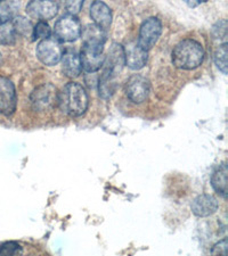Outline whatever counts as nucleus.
<instances>
[{"label": "nucleus", "instance_id": "f257e3e1", "mask_svg": "<svg viewBox=\"0 0 228 256\" xmlns=\"http://www.w3.org/2000/svg\"><path fill=\"white\" fill-rule=\"evenodd\" d=\"M82 49L80 52V62L82 68L88 73H95L103 68L105 60L104 44L106 41V32L102 28L90 24L81 32Z\"/></svg>", "mask_w": 228, "mask_h": 256}, {"label": "nucleus", "instance_id": "f03ea898", "mask_svg": "<svg viewBox=\"0 0 228 256\" xmlns=\"http://www.w3.org/2000/svg\"><path fill=\"white\" fill-rule=\"evenodd\" d=\"M57 105L63 114L71 118H79L88 110L89 96L80 84L69 82L59 92Z\"/></svg>", "mask_w": 228, "mask_h": 256}, {"label": "nucleus", "instance_id": "7ed1b4c3", "mask_svg": "<svg viewBox=\"0 0 228 256\" xmlns=\"http://www.w3.org/2000/svg\"><path fill=\"white\" fill-rule=\"evenodd\" d=\"M171 60L177 68L190 71L202 64L204 60V50L198 41L185 39L180 41L172 50Z\"/></svg>", "mask_w": 228, "mask_h": 256}, {"label": "nucleus", "instance_id": "20e7f679", "mask_svg": "<svg viewBox=\"0 0 228 256\" xmlns=\"http://www.w3.org/2000/svg\"><path fill=\"white\" fill-rule=\"evenodd\" d=\"M80 20L76 15L65 14L57 20L54 26V36L60 42H72L81 36Z\"/></svg>", "mask_w": 228, "mask_h": 256}, {"label": "nucleus", "instance_id": "39448f33", "mask_svg": "<svg viewBox=\"0 0 228 256\" xmlns=\"http://www.w3.org/2000/svg\"><path fill=\"white\" fill-rule=\"evenodd\" d=\"M30 100L33 110L37 112H47L57 105L59 90L53 84H44L33 90Z\"/></svg>", "mask_w": 228, "mask_h": 256}, {"label": "nucleus", "instance_id": "423d86ee", "mask_svg": "<svg viewBox=\"0 0 228 256\" xmlns=\"http://www.w3.org/2000/svg\"><path fill=\"white\" fill-rule=\"evenodd\" d=\"M162 33V23L157 18H148L142 23L139 28V34L137 44L144 50L148 52L154 47Z\"/></svg>", "mask_w": 228, "mask_h": 256}, {"label": "nucleus", "instance_id": "0eeeda50", "mask_svg": "<svg viewBox=\"0 0 228 256\" xmlns=\"http://www.w3.org/2000/svg\"><path fill=\"white\" fill-rule=\"evenodd\" d=\"M36 52L41 63L47 66H54L61 62L64 49L60 41H57L55 38H48L40 41L37 46Z\"/></svg>", "mask_w": 228, "mask_h": 256}, {"label": "nucleus", "instance_id": "6e6552de", "mask_svg": "<svg viewBox=\"0 0 228 256\" xmlns=\"http://www.w3.org/2000/svg\"><path fill=\"white\" fill-rule=\"evenodd\" d=\"M150 81L140 74H135L127 81L126 94L135 104H140V102L146 100L148 94H150Z\"/></svg>", "mask_w": 228, "mask_h": 256}, {"label": "nucleus", "instance_id": "1a4fd4ad", "mask_svg": "<svg viewBox=\"0 0 228 256\" xmlns=\"http://www.w3.org/2000/svg\"><path fill=\"white\" fill-rule=\"evenodd\" d=\"M18 104V94L13 82L5 76H0V114L11 116Z\"/></svg>", "mask_w": 228, "mask_h": 256}, {"label": "nucleus", "instance_id": "9d476101", "mask_svg": "<svg viewBox=\"0 0 228 256\" xmlns=\"http://www.w3.org/2000/svg\"><path fill=\"white\" fill-rule=\"evenodd\" d=\"M60 5L53 0H33L27 6V13L32 18L47 20L55 18L59 13Z\"/></svg>", "mask_w": 228, "mask_h": 256}, {"label": "nucleus", "instance_id": "9b49d317", "mask_svg": "<svg viewBox=\"0 0 228 256\" xmlns=\"http://www.w3.org/2000/svg\"><path fill=\"white\" fill-rule=\"evenodd\" d=\"M124 65H126V63H124L123 47L119 44H112L109 54L105 56L104 64H103L104 71L102 74H106V76L117 79V76L121 72Z\"/></svg>", "mask_w": 228, "mask_h": 256}, {"label": "nucleus", "instance_id": "f8f14e48", "mask_svg": "<svg viewBox=\"0 0 228 256\" xmlns=\"http://www.w3.org/2000/svg\"><path fill=\"white\" fill-rule=\"evenodd\" d=\"M124 63L131 70L143 68L147 63L148 52L144 50L137 41H130L123 47Z\"/></svg>", "mask_w": 228, "mask_h": 256}, {"label": "nucleus", "instance_id": "ddd939ff", "mask_svg": "<svg viewBox=\"0 0 228 256\" xmlns=\"http://www.w3.org/2000/svg\"><path fill=\"white\" fill-rule=\"evenodd\" d=\"M190 210H192L194 216H196L197 218L210 216L217 212L218 200L212 195L203 194V195L197 196L192 202Z\"/></svg>", "mask_w": 228, "mask_h": 256}, {"label": "nucleus", "instance_id": "4468645a", "mask_svg": "<svg viewBox=\"0 0 228 256\" xmlns=\"http://www.w3.org/2000/svg\"><path fill=\"white\" fill-rule=\"evenodd\" d=\"M90 18L95 26L106 32L112 23L111 8L103 2H94L90 6Z\"/></svg>", "mask_w": 228, "mask_h": 256}, {"label": "nucleus", "instance_id": "2eb2a0df", "mask_svg": "<svg viewBox=\"0 0 228 256\" xmlns=\"http://www.w3.org/2000/svg\"><path fill=\"white\" fill-rule=\"evenodd\" d=\"M62 71L65 74V76L78 78L81 74L82 66L80 62V56L74 49H66L62 56Z\"/></svg>", "mask_w": 228, "mask_h": 256}, {"label": "nucleus", "instance_id": "dca6fc26", "mask_svg": "<svg viewBox=\"0 0 228 256\" xmlns=\"http://www.w3.org/2000/svg\"><path fill=\"white\" fill-rule=\"evenodd\" d=\"M227 176L228 168L227 165L223 163L215 168L212 176H211V186H212L214 192L223 198L227 196Z\"/></svg>", "mask_w": 228, "mask_h": 256}, {"label": "nucleus", "instance_id": "f3484780", "mask_svg": "<svg viewBox=\"0 0 228 256\" xmlns=\"http://www.w3.org/2000/svg\"><path fill=\"white\" fill-rule=\"evenodd\" d=\"M115 89H117V82H115L114 78H111L109 76H105V74H102L98 81L99 96L104 99H109L113 96V94L115 92Z\"/></svg>", "mask_w": 228, "mask_h": 256}, {"label": "nucleus", "instance_id": "a211bd4d", "mask_svg": "<svg viewBox=\"0 0 228 256\" xmlns=\"http://www.w3.org/2000/svg\"><path fill=\"white\" fill-rule=\"evenodd\" d=\"M19 38L18 32L15 30V26L12 20L0 24V44L4 46H10L15 44L16 39Z\"/></svg>", "mask_w": 228, "mask_h": 256}, {"label": "nucleus", "instance_id": "6ab92c4d", "mask_svg": "<svg viewBox=\"0 0 228 256\" xmlns=\"http://www.w3.org/2000/svg\"><path fill=\"white\" fill-rule=\"evenodd\" d=\"M19 10L20 4L18 2H6V0L0 2V24L13 20Z\"/></svg>", "mask_w": 228, "mask_h": 256}, {"label": "nucleus", "instance_id": "aec40b11", "mask_svg": "<svg viewBox=\"0 0 228 256\" xmlns=\"http://www.w3.org/2000/svg\"><path fill=\"white\" fill-rule=\"evenodd\" d=\"M13 22L15 30L18 32L19 36H24V38H32V32H33V26L30 20H28L23 16H18L12 20Z\"/></svg>", "mask_w": 228, "mask_h": 256}, {"label": "nucleus", "instance_id": "412c9836", "mask_svg": "<svg viewBox=\"0 0 228 256\" xmlns=\"http://www.w3.org/2000/svg\"><path fill=\"white\" fill-rule=\"evenodd\" d=\"M227 55H228V47L227 42H223L217 48L214 52L213 60L214 64L217 65L219 71H221L223 74H227Z\"/></svg>", "mask_w": 228, "mask_h": 256}, {"label": "nucleus", "instance_id": "4be33fe9", "mask_svg": "<svg viewBox=\"0 0 228 256\" xmlns=\"http://www.w3.org/2000/svg\"><path fill=\"white\" fill-rule=\"evenodd\" d=\"M52 36V30L51 26L45 20H39L38 23L33 26V32H32V38L31 41H36L37 39H48L51 38Z\"/></svg>", "mask_w": 228, "mask_h": 256}, {"label": "nucleus", "instance_id": "5701e85b", "mask_svg": "<svg viewBox=\"0 0 228 256\" xmlns=\"http://www.w3.org/2000/svg\"><path fill=\"white\" fill-rule=\"evenodd\" d=\"M23 250L19 242H6L0 245V256H22Z\"/></svg>", "mask_w": 228, "mask_h": 256}, {"label": "nucleus", "instance_id": "b1692460", "mask_svg": "<svg viewBox=\"0 0 228 256\" xmlns=\"http://www.w3.org/2000/svg\"><path fill=\"white\" fill-rule=\"evenodd\" d=\"M212 34L215 39H225L227 36V22L221 20L217 22L212 28Z\"/></svg>", "mask_w": 228, "mask_h": 256}, {"label": "nucleus", "instance_id": "393cba45", "mask_svg": "<svg viewBox=\"0 0 228 256\" xmlns=\"http://www.w3.org/2000/svg\"><path fill=\"white\" fill-rule=\"evenodd\" d=\"M82 5H84V2H80V0H78V2H65V8L68 10V14L77 16L82 8Z\"/></svg>", "mask_w": 228, "mask_h": 256}, {"label": "nucleus", "instance_id": "a878e982", "mask_svg": "<svg viewBox=\"0 0 228 256\" xmlns=\"http://www.w3.org/2000/svg\"><path fill=\"white\" fill-rule=\"evenodd\" d=\"M212 255L213 256H227V240L226 239H223V240L215 244L212 248Z\"/></svg>", "mask_w": 228, "mask_h": 256}]
</instances>
